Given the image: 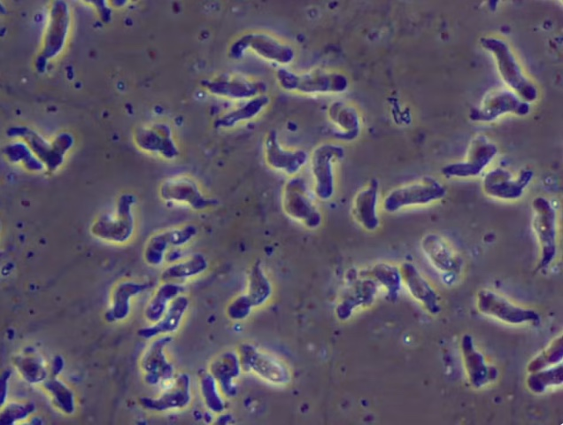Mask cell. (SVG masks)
Listing matches in <instances>:
<instances>
[{
	"label": "cell",
	"mask_w": 563,
	"mask_h": 425,
	"mask_svg": "<svg viewBox=\"0 0 563 425\" xmlns=\"http://www.w3.org/2000/svg\"><path fill=\"white\" fill-rule=\"evenodd\" d=\"M368 274L378 285H382L385 289L389 300L396 301L397 299L403 283L399 267L380 262L372 267Z\"/></svg>",
	"instance_id": "8d00e7d4"
},
{
	"label": "cell",
	"mask_w": 563,
	"mask_h": 425,
	"mask_svg": "<svg viewBox=\"0 0 563 425\" xmlns=\"http://www.w3.org/2000/svg\"><path fill=\"white\" fill-rule=\"evenodd\" d=\"M236 352L243 371L253 373L263 381L274 385H285L289 382L290 371L279 358L250 343L240 344Z\"/></svg>",
	"instance_id": "52a82bcc"
},
{
	"label": "cell",
	"mask_w": 563,
	"mask_h": 425,
	"mask_svg": "<svg viewBox=\"0 0 563 425\" xmlns=\"http://www.w3.org/2000/svg\"><path fill=\"white\" fill-rule=\"evenodd\" d=\"M189 305V298L182 294L179 295L170 303L157 322L139 328L137 335L143 339H152L175 332L180 328Z\"/></svg>",
	"instance_id": "83f0119b"
},
{
	"label": "cell",
	"mask_w": 563,
	"mask_h": 425,
	"mask_svg": "<svg viewBox=\"0 0 563 425\" xmlns=\"http://www.w3.org/2000/svg\"><path fill=\"white\" fill-rule=\"evenodd\" d=\"M282 204L284 212L305 228L316 229L321 225L322 215L312 199L304 178L295 175L285 182Z\"/></svg>",
	"instance_id": "ba28073f"
},
{
	"label": "cell",
	"mask_w": 563,
	"mask_h": 425,
	"mask_svg": "<svg viewBox=\"0 0 563 425\" xmlns=\"http://www.w3.org/2000/svg\"><path fill=\"white\" fill-rule=\"evenodd\" d=\"M345 154L342 145L324 143L318 145L312 152L311 172L313 177V190L316 197L328 201L335 193V164L343 158Z\"/></svg>",
	"instance_id": "30bf717a"
},
{
	"label": "cell",
	"mask_w": 563,
	"mask_h": 425,
	"mask_svg": "<svg viewBox=\"0 0 563 425\" xmlns=\"http://www.w3.org/2000/svg\"><path fill=\"white\" fill-rule=\"evenodd\" d=\"M208 267V261L202 253H195L184 260L166 267L160 274L162 282H178L203 274Z\"/></svg>",
	"instance_id": "836d02e7"
},
{
	"label": "cell",
	"mask_w": 563,
	"mask_h": 425,
	"mask_svg": "<svg viewBox=\"0 0 563 425\" xmlns=\"http://www.w3.org/2000/svg\"><path fill=\"white\" fill-rule=\"evenodd\" d=\"M460 350L468 381L472 387L480 389L497 377V368L486 363L482 352L476 350L471 335L464 334L462 336Z\"/></svg>",
	"instance_id": "cb8c5ba5"
},
{
	"label": "cell",
	"mask_w": 563,
	"mask_h": 425,
	"mask_svg": "<svg viewBox=\"0 0 563 425\" xmlns=\"http://www.w3.org/2000/svg\"><path fill=\"white\" fill-rule=\"evenodd\" d=\"M529 111V104L523 101L516 93L497 89L489 92L481 104L472 109L469 118L473 121L490 122L506 113L525 116Z\"/></svg>",
	"instance_id": "4fadbf2b"
},
{
	"label": "cell",
	"mask_w": 563,
	"mask_h": 425,
	"mask_svg": "<svg viewBox=\"0 0 563 425\" xmlns=\"http://www.w3.org/2000/svg\"><path fill=\"white\" fill-rule=\"evenodd\" d=\"M13 366L28 383H42L48 378L44 362L35 351H25L12 358Z\"/></svg>",
	"instance_id": "e575fe53"
},
{
	"label": "cell",
	"mask_w": 563,
	"mask_h": 425,
	"mask_svg": "<svg viewBox=\"0 0 563 425\" xmlns=\"http://www.w3.org/2000/svg\"><path fill=\"white\" fill-rule=\"evenodd\" d=\"M159 195L166 201L186 204L196 211H204L218 204L216 199L204 196L195 181L185 176L165 180L159 187Z\"/></svg>",
	"instance_id": "ac0fdd59"
},
{
	"label": "cell",
	"mask_w": 563,
	"mask_h": 425,
	"mask_svg": "<svg viewBox=\"0 0 563 425\" xmlns=\"http://www.w3.org/2000/svg\"><path fill=\"white\" fill-rule=\"evenodd\" d=\"M275 77L282 89L305 95L338 94L349 87V79L344 73L323 69L299 73L280 67Z\"/></svg>",
	"instance_id": "6da1fadb"
},
{
	"label": "cell",
	"mask_w": 563,
	"mask_h": 425,
	"mask_svg": "<svg viewBox=\"0 0 563 425\" xmlns=\"http://www.w3.org/2000/svg\"><path fill=\"white\" fill-rule=\"evenodd\" d=\"M480 44L493 55L503 81L514 93L528 104L537 98V89L524 75L513 51L505 41L497 37L485 36L480 39Z\"/></svg>",
	"instance_id": "7a4b0ae2"
},
{
	"label": "cell",
	"mask_w": 563,
	"mask_h": 425,
	"mask_svg": "<svg viewBox=\"0 0 563 425\" xmlns=\"http://www.w3.org/2000/svg\"><path fill=\"white\" fill-rule=\"evenodd\" d=\"M203 86L212 95L230 100H249L266 94V84L258 80L221 74L204 80Z\"/></svg>",
	"instance_id": "2e32d148"
},
{
	"label": "cell",
	"mask_w": 563,
	"mask_h": 425,
	"mask_svg": "<svg viewBox=\"0 0 563 425\" xmlns=\"http://www.w3.org/2000/svg\"><path fill=\"white\" fill-rule=\"evenodd\" d=\"M191 401L190 377L187 373L174 376L173 382L158 396L142 397L139 405L149 411L166 412L183 409Z\"/></svg>",
	"instance_id": "ffe728a7"
},
{
	"label": "cell",
	"mask_w": 563,
	"mask_h": 425,
	"mask_svg": "<svg viewBox=\"0 0 563 425\" xmlns=\"http://www.w3.org/2000/svg\"><path fill=\"white\" fill-rule=\"evenodd\" d=\"M199 389L206 407L212 413H220L225 404L216 380L209 372L199 375Z\"/></svg>",
	"instance_id": "60d3db41"
},
{
	"label": "cell",
	"mask_w": 563,
	"mask_h": 425,
	"mask_svg": "<svg viewBox=\"0 0 563 425\" xmlns=\"http://www.w3.org/2000/svg\"><path fill=\"white\" fill-rule=\"evenodd\" d=\"M272 291L273 288L269 278L265 273L261 263L256 261L249 271L245 294L250 298L253 307H258L267 302Z\"/></svg>",
	"instance_id": "d590c367"
},
{
	"label": "cell",
	"mask_w": 563,
	"mask_h": 425,
	"mask_svg": "<svg viewBox=\"0 0 563 425\" xmlns=\"http://www.w3.org/2000/svg\"><path fill=\"white\" fill-rule=\"evenodd\" d=\"M197 234L195 225L189 224L154 234L148 240L143 258L147 264L158 267L162 264L169 247H179L188 243Z\"/></svg>",
	"instance_id": "44dd1931"
},
{
	"label": "cell",
	"mask_w": 563,
	"mask_h": 425,
	"mask_svg": "<svg viewBox=\"0 0 563 425\" xmlns=\"http://www.w3.org/2000/svg\"><path fill=\"white\" fill-rule=\"evenodd\" d=\"M54 366H53V376H55V375L58 374L63 368V359H61V357L57 356L54 359Z\"/></svg>",
	"instance_id": "bcb514c9"
},
{
	"label": "cell",
	"mask_w": 563,
	"mask_h": 425,
	"mask_svg": "<svg viewBox=\"0 0 563 425\" xmlns=\"http://www.w3.org/2000/svg\"><path fill=\"white\" fill-rule=\"evenodd\" d=\"M135 202L132 194H122L118 199L115 214L96 220L90 227L91 234L98 239L115 243L127 242L135 230Z\"/></svg>",
	"instance_id": "9c48e42d"
},
{
	"label": "cell",
	"mask_w": 563,
	"mask_h": 425,
	"mask_svg": "<svg viewBox=\"0 0 563 425\" xmlns=\"http://www.w3.org/2000/svg\"><path fill=\"white\" fill-rule=\"evenodd\" d=\"M402 282L410 295L430 314L440 313L439 296L435 289L411 262H404L400 267Z\"/></svg>",
	"instance_id": "603a6c76"
},
{
	"label": "cell",
	"mask_w": 563,
	"mask_h": 425,
	"mask_svg": "<svg viewBox=\"0 0 563 425\" xmlns=\"http://www.w3.org/2000/svg\"><path fill=\"white\" fill-rule=\"evenodd\" d=\"M35 405L31 402H11L2 405L0 414L1 424L11 425L19 421L25 420L34 411Z\"/></svg>",
	"instance_id": "7bdbcfd3"
},
{
	"label": "cell",
	"mask_w": 563,
	"mask_h": 425,
	"mask_svg": "<svg viewBox=\"0 0 563 425\" xmlns=\"http://www.w3.org/2000/svg\"><path fill=\"white\" fill-rule=\"evenodd\" d=\"M184 290L179 282H163L150 298L144 309V317L150 322H157L165 313L170 303Z\"/></svg>",
	"instance_id": "d6a6232c"
},
{
	"label": "cell",
	"mask_w": 563,
	"mask_h": 425,
	"mask_svg": "<svg viewBox=\"0 0 563 425\" xmlns=\"http://www.w3.org/2000/svg\"><path fill=\"white\" fill-rule=\"evenodd\" d=\"M242 367L236 352L227 351L216 356L209 364L208 372L216 380L220 392L227 398L236 394L235 380Z\"/></svg>",
	"instance_id": "4316f807"
},
{
	"label": "cell",
	"mask_w": 563,
	"mask_h": 425,
	"mask_svg": "<svg viewBox=\"0 0 563 425\" xmlns=\"http://www.w3.org/2000/svg\"><path fill=\"white\" fill-rule=\"evenodd\" d=\"M270 101L266 94L246 100L243 104L218 117L214 120V127L218 129L231 128L242 122L249 121L262 112Z\"/></svg>",
	"instance_id": "1f68e13d"
},
{
	"label": "cell",
	"mask_w": 563,
	"mask_h": 425,
	"mask_svg": "<svg viewBox=\"0 0 563 425\" xmlns=\"http://www.w3.org/2000/svg\"><path fill=\"white\" fill-rule=\"evenodd\" d=\"M42 386L60 412L68 415L75 412L74 395L61 380L52 376L42 382Z\"/></svg>",
	"instance_id": "74e56055"
},
{
	"label": "cell",
	"mask_w": 563,
	"mask_h": 425,
	"mask_svg": "<svg viewBox=\"0 0 563 425\" xmlns=\"http://www.w3.org/2000/svg\"><path fill=\"white\" fill-rule=\"evenodd\" d=\"M148 288V283L144 282L126 281L119 283L112 290V303L105 313V320L109 322L125 320L130 313L132 298Z\"/></svg>",
	"instance_id": "f546056e"
},
{
	"label": "cell",
	"mask_w": 563,
	"mask_h": 425,
	"mask_svg": "<svg viewBox=\"0 0 563 425\" xmlns=\"http://www.w3.org/2000/svg\"><path fill=\"white\" fill-rule=\"evenodd\" d=\"M379 182L370 180L355 195L352 202V215L355 220L366 230L374 231L380 225L377 213Z\"/></svg>",
	"instance_id": "d4e9b609"
},
{
	"label": "cell",
	"mask_w": 563,
	"mask_h": 425,
	"mask_svg": "<svg viewBox=\"0 0 563 425\" xmlns=\"http://www.w3.org/2000/svg\"><path fill=\"white\" fill-rule=\"evenodd\" d=\"M264 158L267 166L276 171L295 176L307 163L308 154L304 150L284 149L275 130H270L264 139Z\"/></svg>",
	"instance_id": "d6986e66"
},
{
	"label": "cell",
	"mask_w": 563,
	"mask_h": 425,
	"mask_svg": "<svg viewBox=\"0 0 563 425\" xmlns=\"http://www.w3.org/2000/svg\"><path fill=\"white\" fill-rule=\"evenodd\" d=\"M563 358V336H557L552 342L527 366L528 373L536 372L561 363Z\"/></svg>",
	"instance_id": "ab89813d"
},
{
	"label": "cell",
	"mask_w": 563,
	"mask_h": 425,
	"mask_svg": "<svg viewBox=\"0 0 563 425\" xmlns=\"http://www.w3.org/2000/svg\"><path fill=\"white\" fill-rule=\"evenodd\" d=\"M497 154V147L484 135H476L469 143L463 161L449 164L442 168V174L450 177H474L492 161Z\"/></svg>",
	"instance_id": "5bb4252c"
},
{
	"label": "cell",
	"mask_w": 563,
	"mask_h": 425,
	"mask_svg": "<svg viewBox=\"0 0 563 425\" xmlns=\"http://www.w3.org/2000/svg\"><path fill=\"white\" fill-rule=\"evenodd\" d=\"M476 306L481 313L511 325H538L541 321L536 310L517 305L490 290H481L477 293Z\"/></svg>",
	"instance_id": "8fae6325"
},
{
	"label": "cell",
	"mask_w": 563,
	"mask_h": 425,
	"mask_svg": "<svg viewBox=\"0 0 563 425\" xmlns=\"http://www.w3.org/2000/svg\"><path fill=\"white\" fill-rule=\"evenodd\" d=\"M7 134L9 136L23 140L50 172L56 171L62 165L65 154L73 144V138L69 133H61L51 142H48L37 132L25 126L12 127L7 130Z\"/></svg>",
	"instance_id": "277c9868"
},
{
	"label": "cell",
	"mask_w": 563,
	"mask_h": 425,
	"mask_svg": "<svg viewBox=\"0 0 563 425\" xmlns=\"http://www.w3.org/2000/svg\"><path fill=\"white\" fill-rule=\"evenodd\" d=\"M3 153L12 163L19 162L29 171H41L45 166L29 147L21 142L10 143L3 148Z\"/></svg>",
	"instance_id": "b9f144b4"
},
{
	"label": "cell",
	"mask_w": 563,
	"mask_h": 425,
	"mask_svg": "<svg viewBox=\"0 0 563 425\" xmlns=\"http://www.w3.org/2000/svg\"><path fill=\"white\" fill-rule=\"evenodd\" d=\"M532 228L540 247L537 269L549 267L557 254V212L551 203L544 197H536L531 203Z\"/></svg>",
	"instance_id": "8992f818"
},
{
	"label": "cell",
	"mask_w": 563,
	"mask_h": 425,
	"mask_svg": "<svg viewBox=\"0 0 563 425\" xmlns=\"http://www.w3.org/2000/svg\"><path fill=\"white\" fill-rule=\"evenodd\" d=\"M530 169H523L515 176L510 171L497 167L489 171L482 179V189L490 197L503 200L520 198L533 179Z\"/></svg>",
	"instance_id": "9a60e30c"
},
{
	"label": "cell",
	"mask_w": 563,
	"mask_h": 425,
	"mask_svg": "<svg viewBox=\"0 0 563 425\" xmlns=\"http://www.w3.org/2000/svg\"><path fill=\"white\" fill-rule=\"evenodd\" d=\"M378 284L370 277L356 280L339 300L335 313L341 320L348 319L360 306H368L375 299Z\"/></svg>",
	"instance_id": "484cf974"
},
{
	"label": "cell",
	"mask_w": 563,
	"mask_h": 425,
	"mask_svg": "<svg viewBox=\"0 0 563 425\" xmlns=\"http://www.w3.org/2000/svg\"><path fill=\"white\" fill-rule=\"evenodd\" d=\"M328 116L338 129L340 138L351 141L359 136L360 117L352 105L342 101H335L328 106Z\"/></svg>",
	"instance_id": "4dcf8cb0"
},
{
	"label": "cell",
	"mask_w": 563,
	"mask_h": 425,
	"mask_svg": "<svg viewBox=\"0 0 563 425\" xmlns=\"http://www.w3.org/2000/svg\"><path fill=\"white\" fill-rule=\"evenodd\" d=\"M421 250L435 268L444 274L459 271L461 262L445 240L437 234L429 233L420 242Z\"/></svg>",
	"instance_id": "f1b7e54d"
},
{
	"label": "cell",
	"mask_w": 563,
	"mask_h": 425,
	"mask_svg": "<svg viewBox=\"0 0 563 425\" xmlns=\"http://www.w3.org/2000/svg\"><path fill=\"white\" fill-rule=\"evenodd\" d=\"M253 308L250 298L243 293L235 297L228 303L226 308V313L230 320L243 321L250 315Z\"/></svg>",
	"instance_id": "ee69618b"
},
{
	"label": "cell",
	"mask_w": 563,
	"mask_h": 425,
	"mask_svg": "<svg viewBox=\"0 0 563 425\" xmlns=\"http://www.w3.org/2000/svg\"><path fill=\"white\" fill-rule=\"evenodd\" d=\"M446 194L443 184L431 176H424L418 181L397 187L383 199V209L395 212L413 205H424L442 199Z\"/></svg>",
	"instance_id": "5b68a950"
},
{
	"label": "cell",
	"mask_w": 563,
	"mask_h": 425,
	"mask_svg": "<svg viewBox=\"0 0 563 425\" xmlns=\"http://www.w3.org/2000/svg\"><path fill=\"white\" fill-rule=\"evenodd\" d=\"M70 26V12L64 1L52 2L49 7L48 20L42 44L36 58L38 70H43L45 64L56 57L63 49Z\"/></svg>",
	"instance_id": "7c38bea8"
},
{
	"label": "cell",
	"mask_w": 563,
	"mask_h": 425,
	"mask_svg": "<svg viewBox=\"0 0 563 425\" xmlns=\"http://www.w3.org/2000/svg\"><path fill=\"white\" fill-rule=\"evenodd\" d=\"M563 367L561 363L529 373L526 380L528 389L535 393H544L548 388L561 385Z\"/></svg>",
	"instance_id": "f35d334b"
},
{
	"label": "cell",
	"mask_w": 563,
	"mask_h": 425,
	"mask_svg": "<svg viewBox=\"0 0 563 425\" xmlns=\"http://www.w3.org/2000/svg\"><path fill=\"white\" fill-rule=\"evenodd\" d=\"M247 51L279 65H288L295 58L291 45L262 31H250L239 35L228 48V57L238 60Z\"/></svg>",
	"instance_id": "3957f363"
},
{
	"label": "cell",
	"mask_w": 563,
	"mask_h": 425,
	"mask_svg": "<svg viewBox=\"0 0 563 425\" xmlns=\"http://www.w3.org/2000/svg\"><path fill=\"white\" fill-rule=\"evenodd\" d=\"M10 371L9 370H5L4 372V374L2 375V378H1V405L4 404V398H6V391H7V382H8V379L10 377Z\"/></svg>",
	"instance_id": "f6af8a7d"
},
{
	"label": "cell",
	"mask_w": 563,
	"mask_h": 425,
	"mask_svg": "<svg viewBox=\"0 0 563 425\" xmlns=\"http://www.w3.org/2000/svg\"><path fill=\"white\" fill-rule=\"evenodd\" d=\"M171 341L172 336L168 335L155 337L143 354L140 367L147 384L154 386L174 378V365L165 353V349Z\"/></svg>",
	"instance_id": "e0dca14e"
},
{
	"label": "cell",
	"mask_w": 563,
	"mask_h": 425,
	"mask_svg": "<svg viewBox=\"0 0 563 425\" xmlns=\"http://www.w3.org/2000/svg\"><path fill=\"white\" fill-rule=\"evenodd\" d=\"M134 140L141 150L156 153L166 159H174L179 155L171 128L166 124L156 123L139 128L134 134Z\"/></svg>",
	"instance_id": "7402d4cb"
}]
</instances>
